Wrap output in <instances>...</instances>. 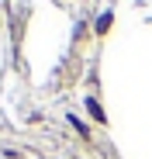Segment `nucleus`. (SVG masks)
Returning <instances> with one entry per match:
<instances>
[{"instance_id": "f257e3e1", "label": "nucleus", "mask_w": 152, "mask_h": 159, "mask_svg": "<svg viewBox=\"0 0 152 159\" xmlns=\"http://www.w3.org/2000/svg\"><path fill=\"white\" fill-rule=\"evenodd\" d=\"M87 107L93 111V118H104V111H100V104H97V100H87Z\"/></svg>"}, {"instance_id": "f03ea898", "label": "nucleus", "mask_w": 152, "mask_h": 159, "mask_svg": "<svg viewBox=\"0 0 152 159\" xmlns=\"http://www.w3.org/2000/svg\"><path fill=\"white\" fill-rule=\"evenodd\" d=\"M107 24H111V14H104V17L97 21V31H107Z\"/></svg>"}]
</instances>
